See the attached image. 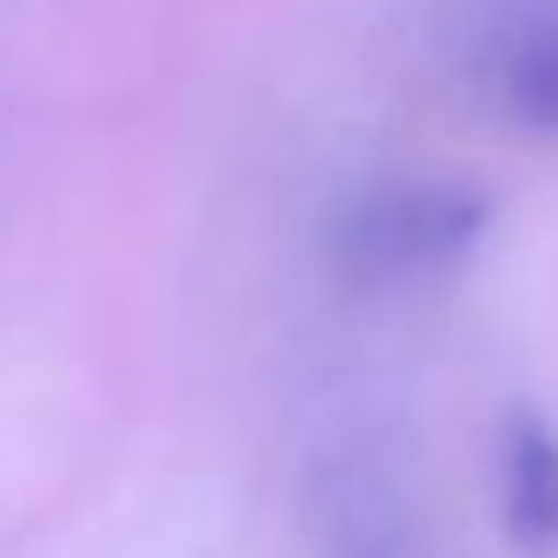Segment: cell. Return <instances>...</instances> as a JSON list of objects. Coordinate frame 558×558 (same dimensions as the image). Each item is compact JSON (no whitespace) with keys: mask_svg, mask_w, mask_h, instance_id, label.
<instances>
[{"mask_svg":"<svg viewBox=\"0 0 558 558\" xmlns=\"http://www.w3.org/2000/svg\"><path fill=\"white\" fill-rule=\"evenodd\" d=\"M326 558H410L396 488L368 466H347L326 495Z\"/></svg>","mask_w":558,"mask_h":558,"instance_id":"277c9868","label":"cell"},{"mask_svg":"<svg viewBox=\"0 0 558 558\" xmlns=\"http://www.w3.org/2000/svg\"><path fill=\"white\" fill-rule=\"evenodd\" d=\"M481 85L495 113L531 135H558V8H517L481 50Z\"/></svg>","mask_w":558,"mask_h":558,"instance_id":"7a4b0ae2","label":"cell"},{"mask_svg":"<svg viewBox=\"0 0 558 558\" xmlns=\"http://www.w3.org/2000/svg\"><path fill=\"white\" fill-rule=\"evenodd\" d=\"M502 531L523 558H558V432L537 410H509L502 438Z\"/></svg>","mask_w":558,"mask_h":558,"instance_id":"3957f363","label":"cell"},{"mask_svg":"<svg viewBox=\"0 0 558 558\" xmlns=\"http://www.w3.org/2000/svg\"><path fill=\"white\" fill-rule=\"evenodd\" d=\"M488 191L474 184H381L332 219V269L354 290H389L438 276L488 233Z\"/></svg>","mask_w":558,"mask_h":558,"instance_id":"6da1fadb","label":"cell"}]
</instances>
